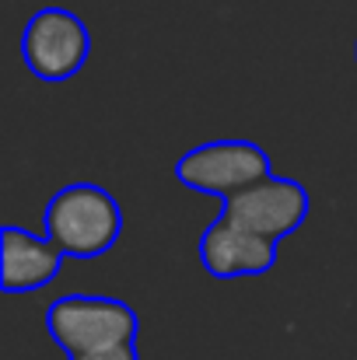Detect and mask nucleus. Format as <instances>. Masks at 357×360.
<instances>
[{
	"label": "nucleus",
	"mask_w": 357,
	"mask_h": 360,
	"mask_svg": "<svg viewBox=\"0 0 357 360\" xmlns=\"http://www.w3.org/2000/svg\"><path fill=\"white\" fill-rule=\"evenodd\" d=\"M42 231L67 259H99L123 235V210L109 189L95 182L63 186L42 214Z\"/></svg>",
	"instance_id": "obj_1"
},
{
	"label": "nucleus",
	"mask_w": 357,
	"mask_h": 360,
	"mask_svg": "<svg viewBox=\"0 0 357 360\" xmlns=\"http://www.w3.org/2000/svg\"><path fill=\"white\" fill-rule=\"evenodd\" d=\"M46 333L70 357L116 350L137 340V311L119 297L67 294L46 308Z\"/></svg>",
	"instance_id": "obj_2"
},
{
	"label": "nucleus",
	"mask_w": 357,
	"mask_h": 360,
	"mask_svg": "<svg viewBox=\"0 0 357 360\" xmlns=\"http://www.w3.org/2000/svg\"><path fill=\"white\" fill-rule=\"evenodd\" d=\"M270 175V154L252 140H211L203 147L186 150L175 161V179L186 189L218 200H232Z\"/></svg>",
	"instance_id": "obj_3"
},
{
	"label": "nucleus",
	"mask_w": 357,
	"mask_h": 360,
	"mask_svg": "<svg viewBox=\"0 0 357 360\" xmlns=\"http://www.w3.org/2000/svg\"><path fill=\"white\" fill-rule=\"evenodd\" d=\"M88 53H92L88 25L67 7L35 11L21 32V60L46 84L70 81L84 67Z\"/></svg>",
	"instance_id": "obj_4"
},
{
	"label": "nucleus",
	"mask_w": 357,
	"mask_h": 360,
	"mask_svg": "<svg viewBox=\"0 0 357 360\" xmlns=\"http://www.w3.org/2000/svg\"><path fill=\"white\" fill-rule=\"evenodd\" d=\"M221 214H228L235 224L280 245L305 224V217H308V189L301 182H294V179L270 175V179L256 182L252 189L225 200Z\"/></svg>",
	"instance_id": "obj_5"
},
{
	"label": "nucleus",
	"mask_w": 357,
	"mask_h": 360,
	"mask_svg": "<svg viewBox=\"0 0 357 360\" xmlns=\"http://www.w3.org/2000/svg\"><path fill=\"white\" fill-rule=\"evenodd\" d=\"M273 262H277V241L235 224L228 214H218L200 235V266L214 280L263 276L273 269Z\"/></svg>",
	"instance_id": "obj_6"
},
{
	"label": "nucleus",
	"mask_w": 357,
	"mask_h": 360,
	"mask_svg": "<svg viewBox=\"0 0 357 360\" xmlns=\"http://www.w3.org/2000/svg\"><path fill=\"white\" fill-rule=\"evenodd\" d=\"M63 248L53 241L28 235L25 228L7 224L0 235V287L7 294H28L53 283L63 269Z\"/></svg>",
	"instance_id": "obj_7"
},
{
	"label": "nucleus",
	"mask_w": 357,
	"mask_h": 360,
	"mask_svg": "<svg viewBox=\"0 0 357 360\" xmlns=\"http://www.w3.org/2000/svg\"><path fill=\"white\" fill-rule=\"evenodd\" d=\"M70 360H140L137 357V347H116V350H99V354H81V357H70Z\"/></svg>",
	"instance_id": "obj_8"
},
{
	"label": "nucleus",
	"mask_w": 357,
	"mask_h": 360,
	"mask_svg": "<svg viewBox=\"0 0 357 360\" xmlns=\"http://www.w3.org/2000/svg\"><path fill=\"white\" fill-rule=\"evenodd\" d=\"M354 60H357V49H354Z\"/></svg>",
	"instance_id": "obj_9"
}]
</instances>
